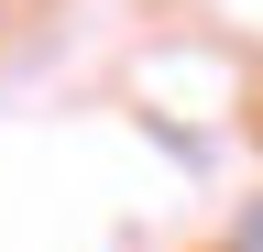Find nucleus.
<instances>
[{
  "label": "nucleus",
  "mask_w": 263,
  "mask_h": 252,
  "mask_svg": "<svg viewBox=\"0 0 263 252\" xmlns=\"http://www.w3.org/2000/svg\"><path fill=\"white\" fill-rule=\"evenodd\" d=\"M230 252H263V198L241 208V230H230Z\"/></svg>",
  "instance_id": "1"
}]
</instances>
